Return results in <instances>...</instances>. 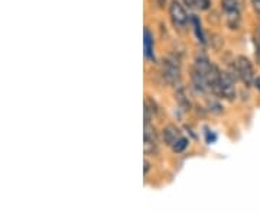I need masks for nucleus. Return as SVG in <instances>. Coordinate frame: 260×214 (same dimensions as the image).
I'll use <instances>...</instances> for the list:
<instances>
[{
	"label": "nucleus",
	"mask_w": 260,
	"mask_h": 214,
	"mask_svg": "<svg viewBox=\"0 0 260 214\" xmlns=\"http://www.w3.org/2000/svg\"><path fill=\"white\" fill-rule=\"evenodd\" d=\"M182 137L181 131L175 126V125H168L163 129V140L168 146H172L175 142H178Z\"/></svg>",
	"instance_id": "7"
},
{
	"label": "nucleus",
	"mask_w": 260,
	"mask_h": 214,
	"mask_svg": "<svg viewBox=\"0 0 260 214\" xmlns=\"http://www.w3.org/2000/svg\"><path fill=\"white\" fill-rule=\"evenodd\" d=\"M252 4H253L255 10L260 15V0H252Z\"/></svg>",
	"instance_id": "16"
},
{
	"label": "nucleus",
	"mask_w": 260,
	"mask_h": 214,
	"mask_svg": "<svg viewBox=\"0 0 260 214\" xmlns=\"http://www.w3.org/2000/svg\"><path fill=\"white\" fill-rule=\"evenodd\" d=\"M241 4L243 0H221L226 22L230 29H237L241 21Z\"/></svg>",
	"instance_id": "3"
},
{
	"label": "nucleus",
	"mask_w": 260,
	"mask_h": 214,
	"mask_svg": "<svg viewBox=\"0 0 260 214\" xmlns=\"http://www.w3.org/2000/svg\"><path fill=\"white\" fill-rule=\"evenodd\" d=\"M191 24L194 27V32H195V36L198 38V41L201 44H206V38H204V32H203V27H201V22L197 16H191Z\"/></svg>",
	"instance_id": "9"
},
{
	"label": "nucleus",
	"mask_w": 260,
	"mask_h": 214,
	"mask_svg": "<svg viewBox=\"0 0 260 214\" xmlns=\"http://www.w3.org/2000/svg\"><path fill=\"white\" fill-rule=\"evenodd\" d=\"M145 39H143V45H145V56L149 61H155V54H154V35L151 33V30L146 27L145 32Z\"/></svg>",
	"instance_id": "8"
},
{
	"label": "nucleus",
	"mask_w": 260,
	"mask_h": 214,
	"mask_svg": "<svg viewBox=\"0 0 260 214\" xmlns=\"http://www.w3.org/2000/svg\"><path fill=\"white\" fill-rule=\"evenodd\" d=\"M255 85H256V88L260 91V77H258V79L255 80Z\"/></svg>",
	"instance_id": "17"
},
{
	"label": "nucleus",
	"mask_w": 260,
	"mask_h": 214,
	"mask_svg": "<svg viewBox=\"0 0 260 214\" xmlns=\"http://www.w3.org/2000/svg\"><path fill=\"white\" fill-rule=\"evenodd\" d=\"M162 77L169 84H177L181 79V64L177 55H168L162 62Z\"/></svg>",
	"instance_id": "2"
},
{
	"label": "nucleus",
	"mask_w": 260,
	"mask_h": 214,
	"mask_svg": "<svg viewBox=\"0 0 260 214\" xmlns=\"http://www.w3.org/2000/svg\"><path fill=\"white\" fill-rule=\"evenodd\" d=\"M235 79L232 76V73L229 71H220L218 74V79L215 81L211 93L221 97V99H226V100H234L235 99Z\"/></svg>",
	"instance_id": "1"
},
{
	"label": "nucleus",
	"mask_w": 260,
	"mask_h": 214,
	"mask_svg": "<svg viewBox=\"0 0 260 214\" xmlns=\"http://www.w3.org/2000/svg\"><path fill=\"white\" fill-rule=\"evenodd\" d=\"M143 149L146 155H154L157 152V134L151 120L145 119V132H143Z\"/></svg>",
	"instance_id": "6"
},
{
	"label": "nucleus",
	"mask_w": 260,
	"mask_h": 214,
	"mask_svg": "<svg viewBox=\"0 0 260 214\" xmlns=\"http://www.w3.org/2000/svg\"><path fill=\"white\" fill-rule=\"evenodd\" d=\"M149 166H151V165H149V162H148V160H145V174L149 171Z\"/></svg>",
	"instance_id": "18"
},
{
	"label": "nucleus",
	"mask_w": 260,
	"mask_h": 214,
	"mask_svg": "<svg viewBox=\"0 0 260 214\" xmlns=\"http://www.w3.org/2000/svg\"><path fill=\"white\" fill-rule=\"evenodd\" d=\"M256 36H259L260 38V24H259V27H258V35Z\"/></svg>",
	"instance_id": "19"
},
{
	"label": "nucleus",
	"mask_w": 260,
	"mask_h": 214,
	"mask_svg": "<svg viewBox=\"0 0 260 214\" xmlns=\"http://www.w3.org/2000/svg\"><path fill=\"white\" fill-rule=\"evenodd\" d=\"M177 99H178L180 105H181L182 107H185V110H188V108H189V102H188V99L185 97L183 88H180V90L177 91Z\"/></svg>",
	"instance_id": "11"
},
{
	"label": "nucleus",
	"mask_w": 260,
	"mask_h": 214,
	"mask_svg": "<svg viewBox=\"0 0 260 214\" xmlns=\"http://www.w3.org/2000/svg\"><path fill=\"white\" fill-rule=\"evenodd\" d=\"M198 1H200V0H183L185 6H188L189 9H192V7H198Z\"/></svg>",
	"instance_id": "14"
},
{
	"label": "nucleus",
	"mask_w": 260,
	"mask_h": 214,
	"mask_svg": "<svg viewBox=\"0 0 260 214\" xmlns=\"http://www.w3.org/2000/svg\"><path fill=\"white\" fill-rule=\"evenodd\" d=\"M186 146H188V139L182 136L178 142H175V143L171 146V149H172L174 152H177V154H181L182 151H185V148H186Z\"/></svg>",
	"instance_id": "10"
},
{
	"label": "nucleus",
	"mask_w": 260,
	"mask_h": 214,
	"mask_svg": "<svg viewBox=\"0 0 260 214\" xmlns=\"http://www.w3.org/2000/svg\"><path fill=\"white\" fill-rule=\"evenodd\" d=\"M209 4H211L209 0H200V1H198V7L203 9V10H207L208 7H209Z\"/></svg>",
	"instance_id": "13"
},
{
	"label": "nucleus",
	"mask_w": 260,
	"mask_h": 214,
	"mask_svg": "<svg viewBox=\"0 0 260 214\" xmlns=\"http://www.w3.org/2000/svg\"><path fill=\"white\" fill-rule=\"evenodd\" d=\"M234 68H235L237 77L243 81L247 87H250V85L255 84L256 76H255V70H253L252 62L249 61V58H246V56H237V59L234 62Z\"/></svg>",
	"instance_id": "4"
},
{
	"label": "nucleus",
	"mask_w": 260,
	"mask_h": 214,
	"mask_svg": "<svg viewBox=\"0 0 260 214\" xmlns=\"http://www.w3.org/2000/svg\"><path fill=\"white\" fill-rule=\"evenodd\" d=\"M215 139H217V136L212 134V132L209 134V131H208L207 132V142L208 143H211V142H215Z\"/></svg>",
	"instance_id": "15"
},
{
	"label": "nucleus",
	"mask_w": 260,
	"mask_h": 214,
	"mask_svg": "<svg viewBox=\"0 0 260 214\" xmlns=\"http://www.w3.org/2000/svg\"><path fill=\"white\" fill-rule=\"evenodd\" d=\"M169 18H171V22L172 25L175 27V29L178 30H183L188 22L191 21V18L188 16L185 7L181 4V1L178 0H172L171 4H169Z\"/></svg>",
	"instance_id": "5"
},
{
	"label": "nucleus",
	"mask_w": 260,
	"mask_h": 214,
	"mask_svg": "<svg viewBox=\"0 0 260 214\" xmlns=\"http://www.w3.org/2000/svg\"><path fill=\"white\" fill-rule=\"evenodd\" d=\"M255 47H256V59H258V62H259V65H260V38L259 36H256V38H255Z\"/></svg>",
	"instance_id": "12"
}]
</instances>
